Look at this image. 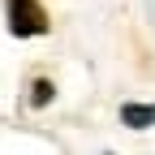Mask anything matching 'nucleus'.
<instances>
[{"label": "nucleus", "instance_id": "obj_3", "mask_svg": "<svg viewBox=\"0 0 155 155\" xmlns=\"http://www.w3.org/2000/svg\"><path fill=\"white\" fill-rule=\"evenodd\" d=\"M52 91H56V86L48 82V78H35V82H30V104H35V108H48V104H52Z\"/></svg>", "mask_w": 155, "mask_h": 155}, {"label": "nucleus", "instance_id": "obj_2", "mask_svg": "<svg viewBox=\"0 0 155 155\" xmlns=\"http://www.w3.org/2000/svg\"><path fill=\"white\" fill-rule=\"evenodd\" d=\"M121 121L129 129H151L155 125V104H125L121 108Z\"/></svg>", "mask_w": 155, "mask_h": 155}, {"label": "nucleus", "instance_id": "obj_1", "mask_svg": "<svg viewBox=\"0 0 155 155\" xmlns=\"http://www.w3.org/2000/svg\"><path fill=\"white\" fill-rule=\"evenodd\" d=\"M9 9V30L17 39H35V35H48V13L39 0H5Z\"/></svg>", "mask_w": 155, "mask_h": 155}]
</instances>
